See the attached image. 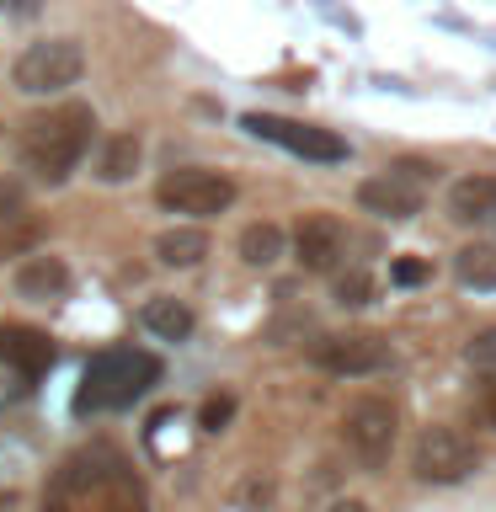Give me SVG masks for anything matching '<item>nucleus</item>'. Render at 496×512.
Segmentation results:
<instances>
[{"mask_svg":"<svg viewBox=\"0 0 496 512\" xmlns=\"http://www.w3.org/2000/svg\"><path fill=\"white\" fill-rule=\"evenodd\" d=\"M91 128H96V118H91V107H80V102L38 112V118L22 128V166L32 176H43V182H64V176L80 166V155H86Z\"/></svg>","mask_w":496,"mask_h":512,"instance_id":"f257e3e1","label":"nucleus"},{"mask_svg":"<svg viewBox=\"0 0 496 512\" xmlns=\"http://www.w3.org/2000/svg\"><path fill=\"white\" fill-rule=\"evenodd\" d=\"M43 512H144V491L118 459H75L54 480Z\"/></svg>","mask_w":496,"mask_h":512,"instance_id":"f03ea898","label":"nucleus"},{"mask_svg":"<svg viewBox=\"0 0 496 512\" xmlns=\"http://www.w3.org/2000/svg\"><path fill=\"white\" fill-rule=\"evenodd\" d=\"M155 384H160V358L155 352L107 347V352H96L86 379H80L75 411H123V406H134L139 395H150Z\"/></svg>","mask_w":496,"mask_h":512,"instance_id":"7ed1b4c3","label":"nucleus"},{"mask_svg":"<svg viewBox=\"0 0 496 512\" xmlns=\"http://www.w3.org/2000/svg\"><path fill=\"white\" fill-rule=\"evenodd\" d=\"M86 75V48H80L75 38H48V43H32L22 59H16V91L27 96H54L64 86H75V80Z\"/></svg>","mask_w":496,"mask_h":512,"instance_id":"20e7f679","label":"nucleus"},{"mask_svg":"<svg viewBox=\"0 0 496 512\" xmlns=\"http://www.w3.org/2000/svg\"><path fill=\"white\" fill-rule=\"evenodd\" d=\"M342 432H347V448L358 454L368 470L390 464L395 454V438H400V411L390 395H358L342 416Z\"/></svg>","mask_w":496,"mask_h":512,"instance_id":"39448f33","label":"nucleus"},{"mask_svg":"<svg viewBox=\"0 0 496 512\" xmlns=\"http://www.w3.org/2000/svg\"><path fill=\"white\" fill-rule=\"evenodd\" d=\"M480 470V448L470 432L459 427H427L416 438V475L432 480V486H454V480H470Z\"/></svg>","mask_w":496,"mask_h":512,"instance_id":"423d86ee","label":"nucleus"},{"mask_svg":"<svg viewBox=\"0 0 496 512\" xmlns=\"http://www.w3.org/2000/svg\"><path fill=\"white\" fill-rule=\"evenodd\" d=\"M160 208H171V214H224V208L235 203V182L219 171H171L166 182L155 187Z\"/></svg>","mask_w":496,"mask_h":512,"instance_id":"0eeeda50","label":"nucleus"},{"mask_svg":"<svg viewBox=\"0 0 496 512\" xmlns=\"http://www.w3.org/2000/svg\"><path fill=\"white\" fill-rule=\"evenodd\" d=\"M310 363L326 368V374H379V368L395 363V352H390L384 336L347 331V336H315V342H310Z\"/></svg>","mask_w":496,"mask_h":512,"instance_id":"6e6552de","label":"nucleus"},{"mask_svg":"<svg viewBox=\"0 0 496 512\" xmlns=\"http://www.w3.org/2000/svg\"><path fill=\"white\" fill-rule=\"evenodd\" d=\"M240 128H251L256 139L267 144H283L304 160H347V139H336L331 128H315V123H294V118H272V112H246Z\"/></svg>","mask_w":496,"mask_h":512,"instance_id":"1a4fd4ad","label":"nucleus"},{"mask_svg":"<svg viewBox=\"0 0 496 512\" xmlns=\"http://www.w3.org/2000/svg\"><path fill=\"white\" fill-rule=\"evenodd\" d=\"M294 256H299L304 272H331L336 262H342V224L326 219V214L299 219V230H294Z\"/></svg>","mask_w":496,"mask_h":512,"instance_id":"9d476101","label":"nucleus"},{"mask_svg":"<svg viewBox=\"0 0 496 512\" xmlns=\"http://www.w3.org/2000/svg\"><path fill=\"white\" fill-rule=\"evenodd\" d=\"M358 203L379 219H416L422 214V187H411V182H400V176L384 171V176L358 187Z\"/></svg>","mask_w":496,"mask_h":512,"instance_id":"9b49d317","label":"nucleus"},{"mask_svg":"<svg viewBox=\"0 0 496 512\" xmlns=\"http://www.w3.org/2000/svg\"><path fill=\"white\" fill-rule=\"evenodd\" d=\"M0 363L16 374H43L54 363V342L32 326H0Z\"/></svg>","mask_w":496,"mask_h":512,"instance_id":"f8f14e48","label":"nucleus"},{"mask_svg":"<svg viewBox=\"0 0 496 512\" xmlns=\"http://www.w3.org/2000/svg\"><path fill=\"white\" fill-rule=\"evenodd\" d=\"M448 219L459 224H486L496 219V176H459L454 187H448Z\"/></svg>","mask_w":496,"mask_h":512,"instance_id":"ddd939ff","label":"nucleus"},{"mask_svg":"<svg viewBox=\"0 0 496 512\" xmlns=\"http://www.w3.org/2000/svg\"><path fill=\"white\" fill-rule=\"evenodd\" d=\"M64 288H70V267H64L59 256L38 251L16 267V294H27V299H59Z\"/></svg>","mask_w":496,"mask_h":512,"instance_id":"4468645a","label":"nucleus"},{"mask_svg":"<svg viewBox=\"0 0 496 512\" xmlns=\"http://www.w3.org/2000/svg\"><path fill=\"white\" fill-rule=\"evenodd\" d=\"M139 320H144V331L160 336V342H187L192 336V310L182 299H150Z\"/></svg>","mask_w":496,"mask_h":512,"instance_id":"2eb2a0df","label":"nucleus"},{"mask_svg":"<svg viewBox=\"0 0 496 512\" xmlns=\"http://www.w3.org/2000/svg\"><path fill=\"white\" fill-rule=\"evenodd\" d=\"M155 256L166 267H198L203 256H208V235L203 230H192V224H182V230H166L155 240Z\"/></svg>","mask_w":496,"mask_h":512,"instance_id":"dca6fc26","label":"nucleus"},{"mask_svg":"<svg viewBox=\"0 0 496 512\" xmlns=\"http://www.w3.org/2000/svg\"><path fill=\"white\" fill-rule=\"evenodd\" d=\"M139 171V139L134 134H112L102 144V160H96V176L102 182H128Z\"/></svg>","mask_w":496,"mask_h":512,"instance_id":"f3484780","label":"nucleus"},{"mask_svg":"<svg viewBox=\"0 0 496 512\" xmlns=\"http://www.w3.org/2000/svg\"><path fill=\"white\" fill-rule=\"evenodd\" d=\"M240 256H246L251 267H272L283 256V230L278 224H246V230H240Z\"/></svg>","mask_w":496,"mask_h":512,"instance_id":"a211bd4d","label":"nucleus"},{"mask_svg":"<svg viewBox=\"0 0 496 512\" xmlns=\"http://www.w3.org/2000/svg\"><path fill=\"white\" fill-rule=\"evenodd\" d=\"M454 272H459V283H470V288H496V246H464L454 256Z\"/></svg>","mask_w":496,"mask_h":512,"instance_id":"6ab92c4d","label":"nucleus"},{"mask_svg":"<svg viewBox=\"0 0 496 512\" xmlns=\"http://www.w3.org/2000/svg\"><path fill=\"white\" fill-rule=\"evenodd\" d=\"M464 363L496 379V326H491V331H475L470 342H464Z\"/></svg>","mask_w":496,"mask_h":512,"instance_id":"aec40b11","label":"nucleus"},{"mask_svg":"<svg viewBox=\"0 0 496 512\" xmlns=\"http://www.w3.org/2000/svg\"><path fill=\"white\" fill-rule=\"evenodd\" d=\"M38 240H43V224L22 214V219H11V230H6V235H0V256H16V251L38 246Z\"/></svg>","mask_w":496,"mask_h":512,"instance_id":"412c9836","label":"nucleus"},{"mask_svg":"<svg viewBox=\"0 0 496 512\" xmlns=\"http://www.w3.org/2000/svg\"><path fill=\"white\" fill-rule=\"evenodd\" d=\"M230 416H235V395H208L203 400V411H198V427L203 432H224V427H230Z\"/></svg>","mask_w":496,"mask_h":512,"instance_id":"4be33fe9","label":"nucleus"},{"mask_svg":"<svg viewBox=\"0 0 496 512\" xmlns=\"http://www.w3.org/2000/svg\"><path fill=\"white\" fill-rule=\"evenodd\" d=\"M336 299L358 310V304L374 299V278H368V272H342V278H336Z\"/></svg>","mask_w":496,"mask_h":512,"instance_id":"5701e85b","label":"nucleus"},{"mask_svg":"<svg viewBox=\"0 0 496 512\" xmlns=\"http://www.w3.org/2000/svg\"><path fill=\"white\" fill-rule=\"evenodd\" d=\"M390 278H395L400 288H416V283H427V278H432V267L422 262V256H395Z\"/></svg>","mask_w":496,"mask_h":512,"instance_id":"b1692460","label":"nucleus"},{"mask_svg":"<svg viewBox=\"0 0 496 512\" xmlns=\"http://www.w3.org/2000/svg\"><path fill=\"white\" fill-rule=\"evenodd\" d=\"M390 176H400V182H411V187H427L438 171H432V160H395Z\"/></svg>","mask_w":496,"mask_h":512,"instance_id":"393cba45","label":"nucleus"},{"mask_svg":"<svg viewBox=\"0 0 496 512\" xmlns=\"http://www.w3.org/2000/svg\"><path fill=\"white\" fill-rule=\"evenodd\" d=\"M0 219H22V187L16 182H0Z\"/></svg>","mask_w":496,"mask_h":512,"instance_id":"a878e982","label":"nucleus"},{"mask_svg":"<svg viewBox=\"0 0 496 512\" xmlns=\"http://www.w3.org/2000/svg\"><path fill=\"white\" fill-rule=\"evenodd\" d=\"M475 416H480V427H496V379L486 384V395H480V406H475Z\"/></svg>","mask_w":496,"mask_h":512,"instance_id":"bb28decb","label":"nucleus"},{"mask_svg":"<svg viewBox=\"0 0 496 512\" xmlns=\"http://www.w3.org/2000/svg\"><path fill=\"white\" fill-rule=\"evenodd\" d=\"M0 6H6L11 16H38V11H43V0H0Z\"/></svg>","mask_w":496,"mask_h":512,"instance_id":"cd10ccee","label":"nucleus"},{"mask_svg":"<svg viewBox=\"0 0 496 512\" xmlns=\"http://www.w3.org/2000/svg\"><path fill=\"white\" fill-rule=\"evenodd\" d=\"M326 512H368V507H363V502H331Z\"/></svg>","mask_w":496,"mask_h":512,"instance_id":"c85d7f7f","label":"nucleus"}]
</instances>
